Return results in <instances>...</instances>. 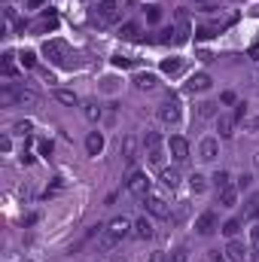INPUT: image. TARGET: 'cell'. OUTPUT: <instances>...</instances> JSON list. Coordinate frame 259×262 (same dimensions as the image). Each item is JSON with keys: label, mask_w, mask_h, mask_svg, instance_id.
I'll list each match as a JSON object with an SVG mask.
<instances>
[{"label": "cell", "mask_w": 259, "mask_h": 262, "mask_svg": "<svg viewBox=\"0 0 259 262\" xmlns=\"http://www.w3.org/2000/svg\"><path fill=\"white\" fill-rule=\"evenodd\" d=\"M128 229H131V223L125 220V216H116V220H110V226H107V229L104 232H101V250H113L119 241H122V238H125L128 235Z\"/></svg>", "instance_id": "obj_1"}, {"label": "cell", "mask_w": 259, "mask_h": 262, "mask_svg": "<svg viewBox=\"0 0 259 262\" xmlns=\"http://www.w3.org/2000/svg\"><path fill=\"white\" fill-rule=\"evenodd\" d=\"M143 146H146V162H150L153 168H162L165 165V153H162V138L155 131H150L143 138Z\"/></svg>", "instance_id": "obj_2"}, {"label": "cell", "mask_w": 259, "mask_h": 262, "mask_svg": "<svg viewBox=\"0 0 259 262\" xmlns=\"http://www.w3.org/2000/svg\"><path fill=\"white\" fill-rule=\"evenodd\" d=\"M67 52H70V46H67L64 40H46V43H43V55H46L52 64H64Z\"/></svg>", "instance_id": "obj_3"}, {"label": "cell", "mask_w": 259, "mask_h": 262, "mask_svg": "<svg viewBox=\"0 0 259 262\" xmlns=\"http://www.w3.org/2000/svg\"><path fill=\"white\" fill-rule=\"evenodd\" d=\"M95 18H98V25H113V21H119V3L116 0H101L98 9H95Z\"/></svg>", "instance_id": "obj_4"}, {"label": "cell", "mask_w": 259, "mask_h": 262, "mask_svg": "<svg viewBox=\"0 0 259 262\" xmlns=\"http://www.w3.org/2000/svg\"><path fill=\"white\" fill-rule=\"evenodd\" d=\"M168 150H171V158H174V162L183 165L186 158H189V140H186V138H180V134H174V138L168 140Z\"/></svg>", "instance_id": "obj_5"}, {"label": "cell", "mask_w": 259, "mask_h": 262, "mask_svg": "<svg viewBox=\"0 0 259 262\" xmlns=\"http://www.w3.org/2000/svg\"><path fill=\"white\" fill-rule=\"evenodd\" d=\"M159 119L165 125H177L180 122V104H177V98H168L165 104L159 107Z\"/></svg>", "instance_id": "obj_6"}, {"label": "cell", "mask_w": 259, "mask_h": 262, "mask_svg": "<svg viewBox=\"0 0 259 262\" xmlns=\"http://www.w3.org/2000/svg\"><path fill=\"white\" fill-rule=\"evenodd\" d=\"M195 232L198 235H213V232H217V213H213V210L201 213L198 220H195Z\"/></svg>", "instance_id": "obj_7"}, {"label": "cell", "mask_w": 259, "mask_h": 262, "mask_svg": "<svg viewBox=\"0 0 259 262\" xmlns=\"http://www.w3.org/2000/svg\"><path fill=\"white\" fill-rule=\"evenodd\" d=\"M146 186H150V180H146L143 171H134V174L128 177V192H131V195L143 198V195H146Z\"/></svg>", "instance_id": "obj_8"}, {"label": "cell", "mask_w": 259, "mask_h": 262, "mask_svg": "<svg viewBox=\"0 0 259 262\" xmlns=\"http://www.w3.org/2000/svg\"><path fill=\"white\" fill-rule=\"evenodd\" d=\"M183 88H186V92H192V95L195 92H207V88H210V76L207 73H192V76L186 79Z\"/></svg>", "instance_id": "obj_9"}, {"label": "cell", "mask_w": 259, "mask_h": 262, "mask_svg": "<svg viewBox=\"0 0 259 262\" xmlns=\"http://www.w3.org/2000/svg\"><path fill=\"white\" fill-rule=\"evenodd\" d=\"M86 153H88V156H101V153H104V134H101V131H88Z\"/></svg>", "instance_id": "obj_10"}, {"label": "cell", "mask_w": 259, "mask_h": 262, "mask_svg": "<svg viewBox=\"0 0 259 262\" xmlns=\"http://www.w3.org/2000/svg\"><path fill=\"white\" fill-rule=\"evenodd\" d=\"M143 201H146V210H150L153 216H159V220H165V216H168V204H165L162 198H155V195H143Z\"/></svg>", "instance_id": "obj_11"}, {"label": "cell", "mask_w": 259, "mask_h": 262, "mask_svg": "<svg viewBox=\"0 0 259 262\" xmlns=\"http://www.w3.org/2000/svg\"><path fill=\"white\" fill-rule=\"evenodd\" d=\"M198 153H201V158H205V162H213V158H217V153H220L217 138H205V140H201V146H198Z\"/></svg>", "instance_id": "obj_12"}, {"label": "cell", "mask_w": 259, "mask_h": 262, "mask_svg": "<svg viewBox=\"0 0 259 262\" xmlns=\"http://www.w3.org/2000/svg\"><path fill=\"white\" fill-rule=\"evenodd\" d=\"M55 28H58V16H55L52 9H46V13H43V18L34 25V31H37V34H46V31H55Z\"/></svg>", "instance_id": "obj_13"}, {"label": "cell", "mask_w": 259, "mask_h": 262, "mask_svg": "<svg viewBox=\"0 0 259 262\" xmlns=\"http://www.w3.org/2000/svg\"><path fill=\"white\" fill-rule=\"evenodd\" d=\"M18 95H21V88H16V86H3L0 88V104L3 107H13V104H18Z\"/></svg>", "instance_id": "obj_14"}, {"label": "cell", "mask_w": 259, "mask_h": 262, "mask_svg": "<svg viewBox=\"0 0 259 262\" xmlns=\"http://www.w3.org/2000/svg\"><path fill=\"white\" fill-rule=\"evenodd\" d=\"M155 86H159L155 73H138V76H134V88H140V92H153Z\"/></svg>", "instance_id": "obj_15"}, {"label": "cell", "mask_w": 259, "mask_h": 262, "mask_svg": "<svg viewBox=\"0 0 259 262\" xmlns=\"http://www.w3.org/2000/svg\"><path fill=\"white\" fill-rule=\"evenodd\" d=\"M235 116H226V113H223V116H217V128H220V138H232L235 134Z\"/></svg>", "instance_id": "obj_16"}, {"label": "cell", "mask_w": 259, "mask_h": 262, "mask_svg": "<svg viewBox=\"0 0 259 262\" xmlns=\"http://www.w3.org/2000/svg\"><path fill=\"white\" fill-rule=\"evenodd\" d=\"M217 198H220V208H235V201H238V189L226 186V189L217 192Z\"/></svg>", "instance_id": "obj_17"}, {"label": "cell", "mask_w": 259, "mask_h": 262, "mask_svg": "<svg viewBox=\"0 0 259 262\" xmlns=\"http://www.w3.org/2000/svg\"><path fill=\"white\" fill-rule=\"evenodd\" d=\"M134 235H138V238H143V241H146V238H153V223L146 220V216L134 220Z\"/></svg>", "instance_id": "obj_18"}, {"label": "cell", "mask_w": 259, "mask_h": 262, "mask_svg": "<svg viewBox=\"0 0 259 262\" xmlns=\"http://www.w3.org/2000/svg\"><path fill=\"white\" fill-rule=\"evenodd\" d=\"M180 67H183V58L171 55V58H165V61H162V73H168V76H177V73H180Z\"/></svg>", "instance_id": "obj_19"}, {"label": "cell", "mask_w": 259, "mask_h": 262, "mask_svg": "<svg viewBox=\"0 0 259 262\" xmlns=\"http://www.w3.org/2000/svg\"><path fill=\"white\" fill-rule=\"evenodd\" d=\"M119 37L122 40H138L140 37V25H138V21H125V25L119 28Z\"/></svg>", "instance_id": "obj_20"}, {"label": "cell", "mask_w": 259, "mask_h": 262, "mask_svg": "<svg viewBox=\"0 0 259 262\" xmlns=\"http://www.w3.org/2000/svg\"><path fill=\"white\" fill-rule=\"evenodd\" d=\"M244 216H247V220H256V216H259V192H253V195L247 198V204H244Z\"/></svg>", "instance_id": "obj_21"}, {"label": "cell", "mask_w": 259, "mask_h": 262, "mask_svg": "<svg viewBox=\"0 0 259 262\" xmlns=\"http://www.w3.org/2000/svg\"><path fill=\"white\" fill-rule=\"evenodd\" d=\"M226 253H229V259H232V262H244V253H247V250H244V244H241V241H232V244L226 247Z\"/></svg>", "instance_id": "obj_22"}, {"label": "cell", "mask_w": 259, "mask_h": 262, "mask_svg": "<svg viewBox=\"0 0 259 262\" xmlns=\"http://www.w3.org/2000/svg\"><path fill=\"white\" fill-rule=\"evenodd\" d=\"M83 113H86V119H88V122H98V119H101V107L95 104V101H86Z\"/></svg>", "instance_id": "obj_23"}, {"label": "cell", "mask_w": 259, "mask_h": 262, "mask_svg": "<svg viewBox=\"0 0 259 262\" xmlns=\"http://www.w3.org/2000/svg\"><path fill=\"white\" fill-rule=\"evenodd\" d=\"M13 58H16L13 52H6V55H3V76H9V79H13V76L18 73V70H16V61H13Z\"/></svg>", "instance_id": "obj_24"}, {"label": "cell", "mask_w": 259, "mask_h": 262, "mask_svg": "<svg viewBox=\"0 0 259 262\" xmlns=\"http://www.w3.org/2000/svg\"><path fill=\"white\" fill-rule=\"evenodd\" d=\"M55 98H58L61 104H70V107H76V104H80V98H76L73 92H67V88H58V92H55Z\"/></svg>", "instance_id": "obj_25"}, {"label": "cell", "mask_w": 259, "mask_h": 262, "mask_svg": "<svg viewBox=\"0 0 259 262\" xmlns=\"http://www.w3.org/2000/svg\"><path fill=\"white\" fill-rule=\"evenodd\" d=\"M238 232H241V220H226L223 223V235L226 238H235Z\"/></svg>", "instance_id": "obj_26"}, {"label": "cell", "mask_w": 259, "mask_h": 262, "mask_svg": "<svg viewBox=\"0 0 259 262\" xmlns=\"http://www.w3.org/2000/svg\"><path fill=\"white\" fill-rule=\"evenodd\" d=\"M146 21H150V25H159L162 21V6H155V3L146 6Z\"/></svg>", "instance_id": "obj_27"}, {"label": "cell", "mask_w": 259, "mask_h": 262, "mask_svg": "<svg viewBox=\"0 0 259 262\" xmlns=\"http://www.w3.org/2000/svg\"><path fill=\"white\" fill-rule=\"evenodd\" d=\"M229 180H232V177H229V171H217V174H213V186H217V192H220V189H226V186H232Z\"/></svg>", "instance_id": "obj_28"}, {"label": "cell", "mask_w": 259, "mask_h": 262, "mask_svg": "<svg viewBox=\"0 0 259 262\" xmlns=\"http://www.w3.org/2000/svg\"><path fill=\"white\" fill-rule=\"evenodd\" d=\"M134 146H138V140L125 138V146H122V158H125V162H134Z\"/></svg>", "instance_id": "obj_29"}, {"label": "cell", "mask_w": 259, "mask_h": 262, "mask_svg": "<svg viewBox=\"0 0 259 262\" xmlns=\"http://www.w3.org/2000/svg\"><path fill=\"white\" fill-rule=\"evenodd\" d=\"M198 116H201V119H210V116H217V104H213V101H205V104L198 107Z\"/></svg>", "instance_id": "obj_30"}, {"label": "cell", "mask_w": 259, "mask_h": 262, "mask_svg": "<svg viewBox=\"0 0 259 262\" xmlns=\"http://www.w3.org/2000/svg\"><path fill=\"white\" fill-rule=\"evenodd\" d=\"M162 183L174 189V186L180 183V174H177V171H165V168H162Z\"/></svg>", "instance_id": "obj_31"}, {"label": "cell", "mask_w": 259, "mask_h": 262, "mask_svg": "<svg viewBox=\"0 0 259 262\" xmlns=\"http://www.w3.org/2000/svg\"><path fill=\"white\" fill-rule=\"evenodd\" d=\"M189 186H192V192H195V195H198V192H205V177H201V174H192V177H189Z\"/></svg>", "instance_id": "obj_32"}, {"label": "cell", "mask_w": 259, "mask_h": 262, "mask_svg": "<svg viewBox=\"0 0 259 262\" xmlns=\"http://www.w3.org/2000/svg\"><path fill=\"white\" fill-rule=\"evenodd\" d=\"M138 61L134 58H125V55H113V67H122V70H125V67H134Z\"/></svg>", "instance_id": "obj_33"}, {"label": "cell", "mask_w": 259, "mask_h": 262, "mask_svg": "<svg viewBox=\"0 0 259 262\" xmlns=\"http://www.w3.org/2000/svg\"><path fill=\"white\" fill-rule=\"evenodd\" d=\"M18 58H21V64H25V67H37V55H34V52H28V49L21 52Z\"/></svg>", "instance_id": "obj_34"}, {"label": "cell", "mask_w": 259, "mask_h": 262, "mask_svg": "<svg viewBox=\"0 0 259 262\" xmlns=\"http://www.w3.org/2000/svg\"><path fill=\"white\" fill-rule=\"evenodd\" d=\"M37 101V95L34 92H28V88H21V95H18V104H34Z\"/></svg>", "instance_id": "obj_35"}, {"label": "cell", "mask_w": 259, "mask_h": 262, "mask_svg": "<svg viewBox=\"0 0 259 262\" xmlns=\"http://www.w3.org/2000/svg\"><path fill=\"white\" fill-rule=\"evenodd\" d=\"M52 150H55L52 140H40V156H43V158H49V156H52Z\"/></svg>", "instance_id": "obj_36"}, {"label": "cell", "mask_w": 259, "mask_h": 262, "mask_svg": "<svg viewBox=\"0 0 259 262\" xmlns=\"http://www.w3.org/2000/svg\"><path fill=\"white\" fill-rule=\"evenodd\" d=\"M213 34H217L213 28H198V31H195V37H198V40H207V37H213Z\"/></svg>", "instance_id": "obj_37"}, {"label": "cell", "mask_w": 259, "mask_h": 262, "mask_svg": "<svg viewBox=\"0 0 259 262\" xmlns=\"http://www.w3.org/2000/svg\"><path fill=\"white\" fill-rule=\"evenodd\" d=\"M244 128H250V131H259V116H250V119H244Z\"/></svg>", "instance_id": "obj_38"}, {"label": "cell", "mask_w": 259, "mask_h": 262, "mask_svg": "<svg viewBox=\"0 0 259 262\" xmlns=\"http://www.w3.org/2000/svg\"><path fill=\"white\" fill-rule=\"evenodd\" d=\"M250 183H253V177H250V174H241V177H238V189H247Z\"/></svg>", "instance_id": "obj_39"}, {"label": "cell", "mask_w": 259, "mask_h": 262, "mask_svg": "<svg viewBox=\"0 0 259 262\" xmlns=\"http://www.w3.org/2000/svg\"><path fill=\"white\" fill-rule=\"evenodd\" d=\"M168 262H186V250H174V256Z\"/></svg>", "instance_id": "obj_40"}, {"label": "cell", "mask_w": 259, "mask_h": 262, "mask_svg": "<svg viewBox=\"0 0 259 262\" xmlns=\"http://www.w3.org/2000/svg\"><path fill=\"white\" fill-rule=\"evenodd\" d=\"M235 119H247V104H238V110H235Z\"/></svg>", "instance_id": "obj_41"}, {"label": "cell", "mask_w": 259, "mask_h": 262, "mask_svg": "<svg viewBox=\"0 0 259 262\" xmlns=\"http://www.w3.org/2000/svg\"><path fill=\"white\" fill-rule=\"evenodd\" d=\"M46 6V0H28V9H43Z\"/></svg>", "instance_id": "obj_42"}, {"label": "cell", "mask_w": 259, "mask_h": 262, "mask_svg": "<svg viewBox=\"0 0 259 262\" xmlns=\"http://www.w3.org/2000/svg\"><path fill=\"white\" fill-rule=\"evenodd\" d=\"M16 131H18V134H25V131H31V125H28V122H18V125H16Z\"/></svg>", "instance_id": "obj_43"}, {"label": "cell", "mask_w": 259, "mask_h": 262, "mask_svg": "<svg viewBox=\"0 0 259 262\" xmlns=\"http://www.w3.org/2000/svg\"><path fill=\"white\" fill-rule=\"evenodd\" d=\"M223 104H235V95L232 92H223Z\"/></svg>", "instance_id": "obj_44"}, {"label": "cell", "mask_w": 259, "mask_h": 262, "mask_svg": "<svg viewBox=\"0 0 259 262\" xmlns=\"http://www.w3.org/2000/svg\"><path fill=\"white\" fill-rule=\"evenodd\" d=\"M250 235H253V244H256V247H259V223H256V226H253V232H250Z\"/></svg>", "instance_id": "obj_45"}, {"label": "cell", "mask_w": 259, "mask_h": 262, "mask_svg": "<svg viewBox=\"0 0 259 262\" xmlns=\"http://www.w3.org/2000/svg\"><path fill=\"white\" fill-rule=\"evenodd\" d=\"M250 55H253V58L259 61V46H253V49H250Z\"/></svg>", "instance_id": "obj_46"}, {"label": "cell", "mask_w": 259, "mask_h": 262, "mask_svg": "<svg viewBox=\"0 0 259 262\" xmlns=\"http://www.w3.org/2000/svg\"><path fill=\"white\" fill-rule=\"evenodd\" d=\"M150 262H162V253H153V259Z\"/></svg>", "instance_id": "obj_47"}, {"label": "cell", "mask_w": 259, "mask_h": 262, "mask_svg": "<svg viewBox=\"0 0 259 262\" xmlns=\"http://www.w3.org/2000/svg\"><path fill=\"white\" fill-rule=\"evenodd\" d=\"M253 162H256V168H259V153H256V158H253Z\"/></svg>", "instance_id": "obj_48"}, {"label": "cell", "mask_w": 259, "mask_h": 262, "mask_svg": "<svg viewBox=\"0 0 259 262\" xmlns=\"http://www.w3.org/2000/svg\"><path fill=\"white\" fill-rule=\"evenodd\" d=\"M195 3H210V0H195Z\"/></svg>", "instance_id": "obj_49"}, {"label": "cell", "mask_w": 259, "mask_h": 262, "mask_svg": "<svg viewBox=\"0 0 259 262\" xmlns=\"http://www.w3.org/2000/svg\"><path fill=\"white\" fill-rule=\"evenodd\" d=\"M256 262H259V250H256Z\"/></svg>", "instance_id": "obj_50"}]
</instances>
